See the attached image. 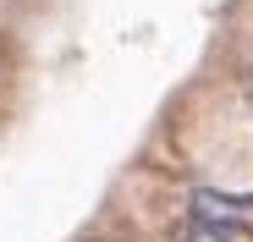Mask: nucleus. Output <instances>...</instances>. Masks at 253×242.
I'll list each match as a JSON object with an SVG mask.
<instances>
[{
  "label": "nucleus",
  "instance_id": "1",
  "mask_svg": "<svg viewBox=\"0 0 253 242\" xmlns=\"http://www.w3.org/2000/svg\"><path fill=\"white\" fill-rule=\"evenodd\" d=\"M193 220L204 231H215V237H231L237 226L253 220V204H242V198H226V193H193Z\"/></svg>",
  "mask_w": 253,
  "mask_h": 242
}]
</instances>
